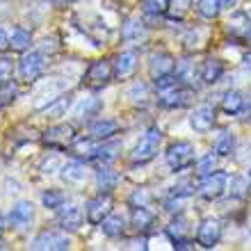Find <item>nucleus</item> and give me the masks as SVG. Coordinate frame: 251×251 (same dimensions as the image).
<instances>
[{"label":"nucleus","mask_w":251,"mask_h":251,"mask_svg":"<svg viewBox=\"0 0 251 251\" xmlns=\"http://www.w3.org/2000/svg\"><path fill=\"white\" fill-rule=\"evenodd\" d=\"M124 228H126L124 217L112 215V212H110V215L100 222V231L105 233L107 238H121V235H124Z\"/></svg>","instance_id":"nucleus-25"},{"label":"nucleus","mask_w":251,"mask_h":251,"mask_svg":"<svg viewBox=\"0 0 251 251\" xmlns=\"http://www.w3.org/2000/svg\"><path fill=\"white\" fill-rule=\"evenodd\" d=\"M0 105H2V103H0Z\"/></svg>","instance_id":"nucleus-49"},{"label":"nucleus","mask_w":251,"mask_h":251,"mask_svg":"<svg viewBox=\"0 0 251 251\" xmlns=\"http://www.w3.org/2000/svg\"><path fill=\"white\" fill-rule=\"evenodd\" d=\"M119 151H121V142H103V146H99L96 153H94V160L100 162V165H110L119 155Z\"/></svg>","instance_id":"nucleus-26"},{"label":"nucleus","mask_w":251,"mask_h":251,"mask_svg":"<svg viewBox=\"0 0 251 251\" xmlns=\"http://www.w3.org/2000/svg\"><path fill=\"white\" fill-rule=\"evenodd\" d=\"M7 48H9V34L5 30H0V53H5Z\"/></svg>","instance_id":"nucleus-43"},{"label":"nucleus","mask_w":251,"mask_h":251,"mask_svg":"<svg viewBox=\"0 0 251 251\" xmlns=\"http://www.w3.org/2000/svg\"><path fill=\"white\" fill-rule=\"evenodd\" d=\"M48 60L44 53H25L19 60V75L23 82H37L44 75Z\"/></svg>","instance_id":"nucleus-4"},{"label":"nucleus","mask_w":251,"mask_h":251,"mask_svg":"<svg viewBox=\"0 0 251 251\" xmlns=\"http://www.w3.org/2000/svg\"><path fill=\"white\" fill-rule=\"evenodd\" d=\"M222 0H199L197 2V12L201 19L205 21H215L219 16V12H222Z\"/></svg>","instance_id":"nucleus-28"},{"label":"nucleus","mask_w":251,"mask_h":251,"mask_svg":"<svg viewBox=\"0 0 251 251\" xmlns=\"http://www.w3.org/2000/svg\"><path fill=\"white\" fill-rule=\"evenodd\" d=\"M121 39H126V41L146 39L144 23H139V21H126V25L121 27Z\"/></svg>","instance_id":"nucleus-31"},{"label":"nucleus","mask_w":251,"mask_h":251,"mask_svg":"<svg viewBox=\"0 0 251 251\" xmlns=\"http://www.w3.org/2000/svg\"><path fill=\"white\" fill-rule=\"evenodd\" d=\"M5 228V217H2V212H0V231Z\"/></svg>","instance_id":"nucleus-45"},{"label":"nucleus","mask_w":251,"mask_h":251,"mask_svg":"<svg viewBox=\"0 0 251 251\" xmlns=\"http://www.w3.org/2000/svg\"><path fill=\"white\" fill-rule=\"evenodd\" d=\"M190 194H194V183H190V180H183V183L172 187V197L185 199V197H190Z\"/></svg>","instance_id":"nucleus-38"},{"label":"nucleus","mask_w":251,"mask_h":251,"mask_svg":"<svg viewBox=\"0 0 251 251\" xmlns=\"http://www.w3.org/2000/svg\"><path fill=\"white\" fill-rule=\"evenodd\" d=\"M126 96L132 100V103H142L144 105L146 99H149V87L144 85V82H132L130 87H128V92H126Z\"/></svg>","instance_id":"nucleus-35"},{"label":"nucleus","mask_w":251,"mask_h":251,"mask_svg":"<svg viewBox=\"0 0 251 251\" xmlns=\"http://www.w3.org/2000/svg\"><path fill=\"white\" fill-rule=\"evenodd\" d=\"M247 180L251 183V167H249V172H247Z\"/></svg>","instance_id":"nucleus-46"},{"label":"nucleus","mask_w":251,"mask_h":251,"mask_svg":"<svg viewBox=\"0 0 251 251\" xmlns=\"http://www.w3.org/2000/svg\"><path fill=\"white\" fill-rule=\"evenodd\" d=\"M247 39H249V41H251V27H249V32H247Z\"/></svg>","instance_id":"nucleus-47"},{"label":"nucleus","mask_w":251,"mask_h":251,"mask_svg":"<svg viewBox=\"0 0 251 251\" xmlns=\"http://www.w3.org/2000/svg\"><path fill=\"white\" fill-rule=\"evenodd\" d=\"M110 212H112V197L105 194V192H100L99 197L89 199L85 205V217L92 226H99Z\"/></svg>","instance_id":"nucleus-8"},{"label":"nucleus","mask_w":251,"mask_h":251,"mask_svg":"<svg viewBox=\"0 0 251 251\" xmlns=\"http://www.w3.org/2000/svg\"><path fill=\"white\" fill-rule=\"evenodd\" d=\"M194 92H192V87L187 85H174L169 89H162L158 94V103L167 110H176V107H185L187 103L192 100Z\"/></svg>","instance_id":"nucleus-7"},{"label":"nucleus","mask_w":251,"mask_h":251,"mask_svg":"<svg viewBox=\"0 0 251 251\" xmlns=\"http://www.w3.org/2000/svg\"><path fill=\"white\" fill-rule=\"evenodd\" d=\"M185 233H187V224H185V219L178 217V219H174L172 224L167 226V235L174 240H180V238H185Z\"/></svg>","instance_id":"nucleus-37"},{"label":"nucleus","mask_w":251,"mask_h":251,"mask_svg":"<svg viewBox=\"0 0 251 251\" xmlns=\"http://www.w3.org/2000/svg\"><path fill=\"white\" fill-rule=\"evenodd\" d=\"M149 201H151V194H149V190H135L130 197V203L132 205H149Z\"/></svg>","instance_id":"nucleus-39"},{"label":"nucleus","mask_w":251,"mask_h":251,"mask_svg":"<svg viewBox=\"0 0 251 251\" xmlns=\"http://www.w3.org/2000/svg\"><path fill=\"white\" fill-rule=\"evenodd\" d=\"M249 14H251V12H249Z\"/></svg>","instance_id":"nucleus-50"},{"label":"nucleus","mask_w":251,"mask_h":251,"mask_svg":"<svg viewBox=\"0 0 251 251\" xmlns=\"http://www.w3.org/2000/svg\"><path fill=\"white\" fill-rule=\"evenodd\" d=\"M39 82V80H37ZM66 92V82L62 78H46L41 80L34 89V110H46L53 100H57Z\"/></svg>","instance_id":"nucleus-2"},{"label":"nucleus","mask_w":251,"mask_h":251,"mask_svg":"<svg viewBox=\"0 0 251 251\" xmlns=\"http://www.w3.org/2000/svg\"><path fill=\"white\" fill-rule=\"evenodd\" d=\"M142 12L149 16H165L169 12V0H142Z\"/></svg>","instance_id":"nucleus-34"},{"label":"nucleus","mask_w":251,"mask_h":251,"mask_svg":"<svg viewBox=\"0 0 251 251\" xmlns=\"http://www.w3.org/2000/svg\"><path fill=\"white\" fill-rule=\"evenodd\" d=\"M0 249H5V245H2V242H0Z\"/></svg>","instance_id":"nucleus-48"},{"label":"nucleus","mask_w":251,"mask_h":251,"mask_svg":"<svg viewBox=\"0 0 251 251\" xmlns=\"http://www.w3.org/2000/svg\"><path fill=\"white\" fill-rule=\"evenodd\" d=\"M219 238H222V224H219V219L205 217L203 222L199 224L197 242L203 247V249H212V247L219 245Z\"/></svg>","instance_id":"nucleus-9"},{"label":"nucleus","mask_w":251,"mask_h":251,"mask_svg":"<svg viewBox=\"0 0 251 251\" xmlns=\"http://www.w3.org/2000/svg\"><path fill=\"white\" fill-rule=\"evenodd\" d=\"M71 149V153L75 155V158H87V160H94V153H96V149L99 146H94V137L89 135V137H80V139H73V144L69 146Z\"/></svg>","instance_id":"nucleus-24"},{"label":"nucleus","mask_w":251,"mask_h":251,"mask_svg":"<svg viewBox=\"0 0 251 251\" xmlns=\"http://www.w3.org/2000/svg\"><path fill=\"white\" fill-rule=\"evenodd\" d=\"M60 226L64 228V231H78L80 226H82V219H85V215H82V208H78V205H62L60 208Z\"/></svg>","instance_id":"nucleus-16"},{"label":"nucleus","mask_w":251,"mask_h":251,"mask_svg":"<svg viewBox=\"0 0 251 251\" xmlns=\"http://www.w3.org/2000/svg\"><path fill=\"white\" fill-rule=\"evenodd\" d=\"M130 222H132V228L137 233H146L155 226V215L149 210V205H135L130 215Z\"/></svg>","instance_id":"nucleus-15"},{"label":"nucleus","mask_w":251,"mask_h":251,"mask_svg":"<svg viewBox=\"0 0 251 251\" xmlns=\"http://www.w3.org/2000/svg\"><path fill=\"white\" fill-rule=\"evenodd\" d=\"M103 110V100L99 96H85L78 105L73 107V117L78 119H89V117H96V114Z\"/></svg>","instance_id":"nucleus-20"},{"label":"nucleus","mask_w":251,"mask_h":251,"mask_svg":"<svg viewBox=\"0 0 251 251\" xmlns=\"http://www.w3.org/2000/svg\"><path fill=\"white\" fill-rule=\"evenodd\" d=\"M71 107V94H62L57 100H53L50 105L44 110L46 112V117L48 119H60V117H64L66 114V110Z\"/></svg>","instance_id":"nucleus-29"},{"label":"nucleus","mask_w":251,"mask_h":251,"mask_svg":"<svg viewBox=\"0 0 251 251\" xmlns=\"http://www.w3.org/2000/svg\"><path fill=\"white\" fill-rule=\"evenodd\" d=\"M73 139H75V130L69 124L50 126L46 130V135H44V142L48 146H53V149H66V146L73 144Z\"/></svg>","instance_id":"nucleus-11"},{"label":"nucleus","mask_w":251,"mask_h":251,"mask_svg":"<svg viewBox=\"0 0 251 251\" xmlns=\"http://www.w3.org/2000/svg\"><path fill=\"white\" fill-rule=\"evenodd\" d=\"M217 153H208V155H203V158L197 162V174L199 176H208V174H212L215 169H217Z\"/></svg>","instance_id":"nucleus-36"},{"label":"nucleus","mask_w":251,"mask_h":251,"mask_svg":"<svg viewBox=\"0 0 251 251\" xmlns=\"http://www.w3.org/2000/svg\"><path fill=\"white\" fill-rule=\"evenodd\" d=\"M32 219H34L32 201H16V203L12 205V210H9V224H12L14 228L23 231V228H27V226L32 224Z\"/></svg>","instance_id":"nucleus-12"},{"label":"nucleus","mask_w":251,"mask_h":251,"mask_svg":"<svg viewBox=\"0 0 251 251\" xmlns=\"http://www.w3.org/2000/svg\"><path fill=\"white\" fill-rule=\"evenodd\" d=\"M19 96V85H16V80L14 78H7L0 82V103L2 105H9L12 100H16Z\"/></svg>","instance_id":"nucleus-33"},{"label":"nucleus","mask_w":251,"mask_h":251,"mask_svg":"<svg viewBox=\"0 0 251 251\" xmlns=\"http://www.w3.org/2000/svg\"><path fill=\"white\" fill-rule=\"evenodd\" d=\"M60 176L66 185H80V183H85V178H87V169L82 162L73 160V162H66V165L60 167Z\"/></svg>","instance_id":"nucleus-18"},{"label":"nucleus","mask_w":251,"mask_h":251,"mask_svg":"<svg viewBox=\"0 0 251 251\" xmlns=\"http://www.w3.org/2000/svg\"><path fill=\"white\" fill-rule=\"evenodd\" d=\"M114 66V78H130L132 73H135V69H137V55L130 53V50H126V53L117 55V60L112 62Z\"/></svg>","instance_id":"nucleus-17"},{"label":"nucleus","mask_w":251,"mask_h":251,"mask_svg":"<svg viewBox=\"0 0 251 251\" xmlns=\"http://www.w3.org/2000/svg\"><path fill=\"white\" fill-rule=\"evenodd\" d=\"M117 130H119V124L114 119H96L89 126V135L94 139H103V142L110 139L112 135H117Z\"/></svg>","instance_id":"nucleus-21"},{"label":"nucleus","mask_w":251,"mask_h":251,"mask_svg":"<svg viewBox=\"0 0 251 251\" xmlns=\"http://www.w3.org/2000/svg\"><path fill=\"white\" fill-rule=\"evenodd\" d=\"M160 142H162V132H160L158 128H149V130L139 137L135 149H132L130 162L132 165H146V162H151V160L158 155Z\"/></svg>","instance_id":"nucleus-1"},{"label":"nucleus","mask_w":251,"mask_h":251,"mask_svg":"<svg viewBox=\"0 0 251 251\" xmlns=\"http://www.w3.org/2000/svg\"><path fill=\"white\" fill-rule=\"evenodd\" d=\"M215 121H217V114H215V107H210V105L197 107L190 117V126L197 132H210Z\"/></svg>","instance_id":"nucleus-14"},{"label":"nucleus","mask_w":251,"mask_h":251,"mask_svg":"<svg viewBox=\"0 0 251 251\" xmlns=\"http://www.w3.org/2000/svg\"><path fill=\"white\" fill-rule=\"evenodd\" d=\"M199 75H201V80H203L205 85H215V82L224 75V62L215 60V57H208V60L201 64V69H199Z\"/></svg>","instance_id":"nucleus-19"},{"label":"nucleus","mask_w":251,"mask_h":251,"mask_svg":"<svg viewBox=\"0 0 251 251\" xmlns=\"http://www.w3.org/2000/svg\"><path fill=\"white\" fill-rule=\"evenodd\" d=\"M32 44V34L30 30H25L23 25H16L12 27V32H9V48L16 50V53H25L27 48Z\"/></svg>","instance_id":"nucleus-22"},{"label":"nucleus","mask_w":251,"mask_h":251,"mask_svg":"<svg viewBox=\"0 0 251 251\" xmlns=\"http://www.w3.org/2000/svg\"><path fill=\"white\" fill-rule=\"evenodd\" d=\"M167 158V165L172 167L174 172H183L187 167L194 162V144L192 142H185V139H180V142H174L165 153Z\"/></svg>","instance_id":"nucleus-3"},{"label":"nucleus","mask_w":251,"mask_h":251,"mask_svg":"<svg viewBox=\"0 0 251 251\" xmlns=\"http://www.w3.org/2000/svg\"><path fill=\"white\" fill-rule=\"evenodd\" d=\"M7 14H9V2H7V0H0V21L5 19Z\"/></svg>","instance_id":"nucleus-44"},{"label":"nucleus","mask_w":251,"mask_h":251,"mask_svg":"<svg viewBox=\"0 0 251 251\" xmlns=\"http://www.w3.org/2000/svg\"><path fill=\"white\" fill-rule=\"evenodd\" d=\"M7 78H12V62L9 60H0V82Z\"/></svg>","instance_id":"nucleus-41"},{"label":"nucleus","mask_w":251,"mask_h":251,"mask_svg":"<svg viewBox=\"0 0 251 251\" xmlns=\"http://www.w3.org/2000/svg\"><path fill=\"white\" fill-rule=\"evenodd\" d=\"M60 158H57V155H50V158H46L44 160V162H41V172L44 174H50L53 172V169H60Z\"/></svg>","instance_id":"nucleus-40"},{"label":"nucleus","mask_w":251,"mask_h":251,"mask_svg":"<svg viewBox=\"0 0 251 251\" xmlns=\"http://www.w3.org/2000/svg\"><path fill=\"white\" fill-rule=\"evenodd\" d=\"M176 57L169 53H153L151 60H149V73H151V78H160V75H167V73H174L176 71Z\"/></svg>","instance_id":"nucleus-13"},{"label":"nucleus","mask_w":251,"mask_h":251,"mask_svg":"<svg viewBox=\"0 0 251 251\" xmlns=\"http://www.w3.org/2000/svg\"><path fill=\"white\" fill-rule=\"evenodd\" d=\"M174 249H194V242L190 238H180L174 240Z\"/></svg>","instance_id":"nucleus-42"},{"label":"nucleus","mask_w":251,"mask_h":251,"mask_svg":"<svg viewBox=\"0 0 251 251\" xmlns=\"http://www.w3.org/2000/svg\"><path fill=\"white\" fill-rule=\"evenodd\" d=\"M71 247V240L66 238L62 231H41L37 238L32 240L30 249L34 251H66Z\"/></svg>","instance_id":"nucleus-6"},{"label":"nucleus","mask_w":251,"mask_h":251,"mask_svg":"<svg viewBox=\"0 0 251 251\" xmlns=\"http://www.w3.org/2000/svg\"><path fill=\"white\" fill-rule=\"evenodd\" d=\"M112 78H114V66H112L110 60H96V62H92V64L87 66L85 80L89 82V85L103 87V85H107Z\"/></svg>","instance_id":"nucleus-10"},{"label":"nucleus","mask_w":251,"mask_h":251,"mask_svg":"<svg viewBox=\"0 0 251 251\" xmlns=\"http://www.w3.org/2000/svg\"><path fill=\"white\" fill-rule=\"evenodd\" d=\"M228 187V174L226 172H212L203 176L201 185H199V197L205 201H217Z\"/></svg>","instance_id":"nucleus-5"},{"label":"nucleus","mask_w":251,"mask_h":251,"mask_svg":"<svg viewBox=\"0 0 251 251\" xmlns=\"http://www.w3.org/2000/svg\"><path fill=\"white\" fill-rule=\"evenodd\" d=\"M96 183H99V190L105 192V194H110V192L117 187V183H119V176L112 172V169H107V165H103L96 172Z\"/></svg>","instance_id":"nucleus-27"},{"label":"nucleus","mask_w":251,"mask_h":251,"mask_svg":"<svg viewBox=\"0 0 251 251\" xmlns=\"http://www.w3.org/2000/svg\"><path fill=\"white\" fill-rule=\"evenodd\" d=\"M41 203H44V208L60 210L62 205L66 203V194L62 190H44L41 192Z\"/></svg>","instance_id":"nucleus-30"},{"label":"nucleus","mask_w":251,"mask_h":251,"mask_svg":"<svg viewBox=\"0 0 251 251\" xmlns=\"http://www.w3.org/2000/svg\"><path fill=\"white\" fill-rule=\"evenodd\" d=\"M233 149H235V135L228 130H224L222 135L217 137L215 142V153H217L219 158H226V155H231Z\"/></svg>","instance_id":"nucleus-32"},{"label":"nucleus","mask_w":251,"mask_h":251,"mask_svg":"<svg viewBox=\"0 0 251 251\" xmlns=\"http://www.w3.org/2000/svg\"><path fill=\"white\" fill-rule=\"evenodd\" d=\"M222 110L226 114H240L242 112V107H245V96L238 92V89H228V92L222 96Z\"/></svg>","instance_id":"nucleus-23"}]
</instances>
